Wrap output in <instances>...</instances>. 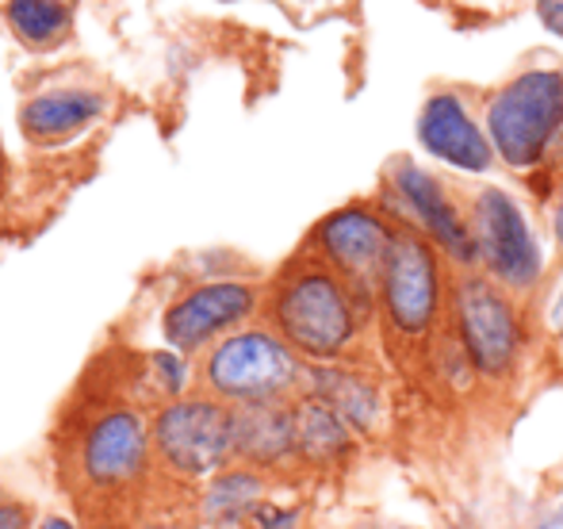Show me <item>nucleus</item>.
Wrapping results in <instances>:
<instances>
[{
    "mask_svg": "<svg viewBox=\"0 0 563 529\" xmlns=\"http://www.w3.org/2000/svg\"><path fill=\"white\" fill-rule=\"evenodd\" d=\"M154 430L134 410H108L85 438V476L100 487L134 480L150 461Z\"/></svg>",
    "mask_w": 563,
    "mask_h": 529,
    "instance_id": "ddd939ff",
    "label": "nucleus"
},
{
    "mask_svg": "<svg viewBox=\"0 0 563 529\" xmlns=\"http://www.w3.org/2000/svg\"><path fill=\"white\" fill-rule=\"evenodd\" d=\"M395 231L399 227L387 219V211L379 203L356 200L330 211L311 231L307 250L334 268L356 296L376 307V288H379V276H384L387 254H391Z\"/></svg>",
    "mask_w": 563,
    "mask_h": 529,
    "instance_id": "6e6552de",
    "label": "nucleus"
},
{
    "mask_svg": "<svg viewBox=\"0 0 563 529\" xmlns=\"http://www.w3.org/2000/svg\"><path fill=\"white\" fill-rule=\"evenodd\" d=\"M307 361L273 327H245L211 345L203 388L227 407L291 403L303 396Z\"/></svg>",
    "mask_w": 563,
    "mask_h": 529,
    "instance_id": "39448f33",
    "label": "nucleus"
},
{
    "mask_svg": "<svg viewBox=\"0 0 563 529\" xmlns=\"http://www.w3.org/2000/svg\"><path fill=\"white\" fill-rule=\"evenodd\" d=\"M268 499V480L257 469H223L208 480L200 499L203 522L219 529H234L250 522V515Z\"/></svg>",
    "mask_w": 563,
    "mask_h": 529,
    "instance_id": "f3484780",
    "label": "nucleus"
},
{
    "mask_svg": "<svg viewBox=\"0 0 563 529\" xmlns=\"http://www.w3.org/2000/svg\"><path fill=\"white\" fill-rule=\"evenodd\" d=\"M464 208L475 234L479 273H487L510 296H533L544 280V250L518 196L498 185H479L472 188Z\"/></svg>",
    "mask_w": 563,
    "mask_h": 529,
    "instance_id": "0eeeda50",
    "label": "nucleus"
},
{
    "mask_svg": "<svg viewBox=\"0 0 563 529\" xmlns=\"http://www.w3.org/2000/svg\"><path fill=\"white\" fill-rule=\"evenodd\" d=\"M376 307L361 299L322 257L303 250L268 288V327L307 361L330 365L356 353Z\"/></svg>",
    "mask_w": 563,
    "mask_h": 529,
    "instance_id": "f257e3e1",
    "label": "nucleus"
},
{
    "mask_svg": "<svg viewBox=\"0 0 563 529\" xmlns=\"http://www.w3.org/2000/svg\"><path fill=\"white\" fill-rule=\"evenodd\" d=\"M234 461L245 469H284L296 453V399L234 410Z\"/></svg>",
    "mask_w": 563,
    "mask_h": 529,
    "instance_id": "2eb2a0df",
    "label": "nucleus"
},
{
    "mask_svg": "<svg viewBox=\"0 0 563 529\" xmlns=\"http://www.w3.org/2000/svg\"><path fill=\"white\" fill-rule=\"evenodd\" d=\"M4 20L12 35L31 51H54L69 38L74 0H8Z\"/></svg>",
    "mask_w": 563,
    "mask_h": 529,
    "instance_id": "a211bd4d",
    "label": "nucleus"
},
{
    "mask_svg": "<svg viewBox=\"0 0 563 529\" xmlns=\"http://www.w3.org/2000/svg\"><path fill=\"white\" fill-rule=\"evenodd\" d=\"M303 396H314L338 410L356 438H376L387 418V396L368 368L353 361H330V365H307Z\"/></svg>",
    "mask_w": 563,
    "mask_h": 529,
    "instance_id": "f8f14e48",
    "label": "nucleus"
},
{
    "mask_svg": "<svg viewBox=\"0 0 563 529\" xmlns=\"http://www.w3.org/2000/svg\"><path fill=\"white\" fill-rule=\"evenodd\" d=\"M154 365L162 368V384H165V392H180V388H185L188 368H185V361L177 357V350H173V353H154Z\"/></svg>",
    "mask_w": 563,
    "mask_h": 529,
    "instance_id": "aec40b11",
    "label": "nucleus"
},
{
    "mask_svg": "<svg viewBox=\"0 0 563 529\" xmlns=\"http://www.w3.org/2000/svg\"><path fill=\"white\" fill-rule=\"evenodd\" d=\"M537 15L552 35L563 38V0H537Z\"/></svg>",
    "mask_w": 563,
    "mask_h": 529,
    "instance_id": "4be33fe9",
    "label": "nucleus"
},
{
    "mask_svg": "<svg viewBox=\"0 0 563 529\" xmlns=\"http://www.w3.org/2000/svg\"><path fill=\"white\" fill-rule=\"evenodd\" d=\"M445 330L483 384H506L526 357V319L518 296L498 288L479 268L452 273Z\"/></svg>",
    "mask_w": 563,
    "mask_h": 529,
    "instance_id": "20e7f679",
    "label": "nucleus"
},
{
    "mask_svg": "<svg viewBox=\"0 0 563 529\" xmlns=\"http://www.w3.org/2000/svg\"><path fill=\"white\" fill-rule=\"evenodd\" d=\"M556 507H560V515H563V499H560V503H556Z\"/></svg>",
    "mask_w": 563,
    "mask_h": 529,
    "instance_id": "cd10ccee",
    "label": "nucleus"
},
{
    "mask_svg": "<svg viewBox=\"0 0 563 529\" xmlns=\"http://www.w3.org/2000/svg\"><path fill=\"white\" fill-rule=\"evenodd\" d=\"M108 108V97L100 89L85 85H51V89L31 92L20 104V128L35 146H54V142L74 139Z\"/></svg>",
    "mask_w": 563,
    "mask_h": 529,
    "instance_id": "4468645a",
    "label": "nucleus"
},
{
    "mask_svg": "<svg viewBox=\"0 0 563 529\" xmlns=\"http://www.w3.org/2000/svg\"><path fill=\"white\" fill-rule=\"evenodd\" d=\"M415 134L426 154L438 157L449 169L467 173V177H487L498 165L490 134L483 128V115H475L467 97L456 89H438L426 97Z\"/></svg>",
    "mask_w": 563,
    "mask_h": 529,
    "instance_id": "9b49d317",
    "label": "nucleus"
},
{
    "mask_svg": "<svg viewBox=\"0 0 563 529\" xmlns=\"http://www.w3.org/2000/svg\"><path fill=\"white\" fill-rule=\"evenodd\" d=\"M4 180H8V162H4V150H0V192H4Z\"/></svg>",
    "mask_w": 563,
    "mask_h": 529,
    "instance_id": "bb28decb",
    "label": "nucleus"
},
{
    "mask_svg": "<svg viewBox=\"0 0 563 529\" xmlns=\"http://www.w3.org/2000/svg\"><path fill=\"white\" fill-rule=\"evenodd\" d=\"M549 330H552V338H556V345H563V284L549 304Z\"/></svg>",
    "mask_w": 563,
    "mask_h": 529,
    "instance_id": "5701e85b",
    "label": "nucleus"
},
{
    "mask_svg": "<svg viewBox=\"0 0 563 529\" xmlns=\"http://www.w3.org/2000/svg\"><path fill=\"white\" fill-rule=\"evenodd\" d=\"M43 529H74V526H69L66 518H46V522H43Z\"/></svg>",
    "mask_w": 563,
    "mask_h": 529,
    "instance_id": "a878e982",
    "label": "nucleus"
},
{
    "mask_svg": "<svg viewBox=\"0 0 563 529\" xmlns=\"http://www.w3.org/2000/svg\"><path fill=\"white\" fill-rule=\"evenodd\" d=\"M356 433L330 403L314 396L296 399V453L311 469H341L353 456Z\"/></svg>",
    "mask_w": 563,
    "mask_h": 529,
    "instance_id": "dca6fc26",
    "label": "nucleus"
},
{
    "mask_svg": "<svg viewBox=\"0 0 563 529\" xmlns=\"http://www.w3.org/2000/svg\"><path fill=\"white\" fill-rule=\"evenodd\" d=\"M261 307V288L250 280H211L188 288L165 311V342L177 353H196L208 342H223L227 334L242 330Z\"/></svg>",
    "mask_w": 563,
    "mask_h": 529,
    "instance_id": "9d476101",
    "label": "nucleus"
},
{
    "mask_svg": "<svg viewBox=\"0 0 563 529\" xmlns=\"http://www.w3.org/2000/svg\"><path fill=\"white\" fill-rule=\"evenodd\" d=\"M526 529H563V515H560V507H552V510H544V515H537L533 522H529Z\"/></svg>",
    "mask_w": 563,
    "mask_h": 529,
    "instance_id": "b1692460",
    "label": "nucleus"
},
{
    "mask_svg": "<svg viewBox=\"0 0 563 529\" xmlns=\"http://www.w3.org/2000/svg\"><path fill=\"white\" fill-rule=\"evenodd\" d=\"M154 529H173V526H154Z\"/></svg>",
    "mask_w": 563,
    "mask_h": 529,
    "instance_id": "c85d7f7f",
    "label": "nucleus"
},
{
    "mask_svg": "<svg viewBox=\"0 0 563 529\" xmlns=\"http://www.w3.org/2000/svg\"><path fill=\"white\" fill-rule=\"evenodd\" d=\"M483 128L506 169L529 173L563 142V66L537 62L506 77L483 104Z\"/></svg>",
    "mask_w": 563,
    "mask_h": 529,
    "instance_id": "7ed1b4c3",
    "label": "nucleus"
},
{
    "mask_svg": "<svg viewBox=\"0 0 563 529\" xmlns=\"http://www.w3.org/2000/svg\"><path fill=\"white\" fill-rule=\"evenodd\" d=\"M552 234H556V246H560V254H563V192H560L556 208H552Z\"/></svg>",
    "mask_w": 563,
    "mask_h": 529,
    "instance_id": "393cba45",
    "label": "nucleus"
},
{
    "mask_svg": "<svg viewBox=\"0 0 563 529\" xmlns=\"http://www.w3.org/2000/svg\"><path fill=\"white\" fill-rule=\"evenodd\" d=\"M376 203L387 211V219H391L395 227H410V231H418L426 242H433V250L452 265V273H472V268H479L467 208L452 196L445 177H438L433 169L418 165L415 157L399 154L387 162L384 188H379Z\"/></svg>",
    "mask_w": 563,
    "mask_h": 529,
    "instance_id": "423d86ee",
    "label": "nucleus"
},
{
    "mask_svg": "<svg viewBox=\"0 0 563 529\" xmlns=\"http://www.w3.org/2000/svg\"><path fill=\"white\" fill-rule=\"evenodd\" d=\"M299 507H280V503L265 499L257 510L250 515V526L253 529H299Z\"/></svg>",
    "mask_w": 563,
    "mask_h": 529,
    "instance_id": "6ab92c4d",
    "label": "nucleus"
},
{
    "mask_svg": "<svg viewBox=\"0 0 563 529\" xmlns=\"http://www.w3.org/2000/svg\"><path fill=\"white\" fill-rule=\"evenodd\" d=\"M31 526V510L15 499L0 495V529H27Z\"/></svg>",
    "mask_w": 563,
    "mask_h": 529,
    "instance_id": "412c9836",
    "label": "nucleus"
},
{
    "mask_svg": "<svg viewBox=\"0 0 563 529\" xmlns=\"http://www.w3.org/2000/svg\"><path fill=\"white\" fill-rule=\"evenodd\" d=\"M452 265L418 231L399 227L376 288V311L387 342L399 350H430L449 322Z\"/></svg>",
    "mask_w": 563,
    "mask_h": 529,
    "instance_id": "f03ea898",
    "label": "nucleus"
},
{
    "mask_svg": "<svg viewBox=\"0 0 563 529\" xmlns=\"http://www.w3.org/2000/svg\"><path fill=\"white\" fill-rule=\"evenodd\" d=\"M154 449L177 476H219L234 461V407L216 396L169 403L154 422Z\"/></svg>",
    "mask_w": 563,
    "mask_h": 529,
    "instance_id": "1a4fd4ad",
    "label": "nucleus"
}]
</instances>
